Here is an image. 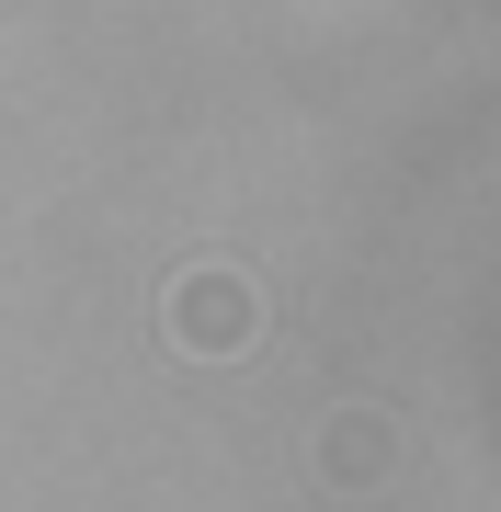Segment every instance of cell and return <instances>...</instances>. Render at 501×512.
<instances>
[{
    "label": "cell",
    "instance_id": "cell-1",
    "mask_svg": "<svg viewBox=\"0 0 501 512\" xmlns=\"http://www.w3.org/2000/svg\"><path fill=\"white\" fill-rule=\"evenodd\" d=\"M160 330H171V353H205V365H228V353H251V342H262V296L228 274V262H194V274L171 285Z\"/></svg>",
    "mask_w": 501,
    "mask_h": 512
},
{
    "label": "cell",
    "instance_id": "cell-2",
    "mask_svg": "<svg viewBox=\"0 0 501 512\" xmlns=\"http://www.w3.org/2000/svg\"><path fill=\"white\" fill-rule=\"evenodd\" d=\"M319 467H331L342 490H365V478L388 467V421H365V410H342V421H331V444H319Z\"/></svg>",
    "mask_w": 501,
    "mask_h": 512
}]
</instances>
